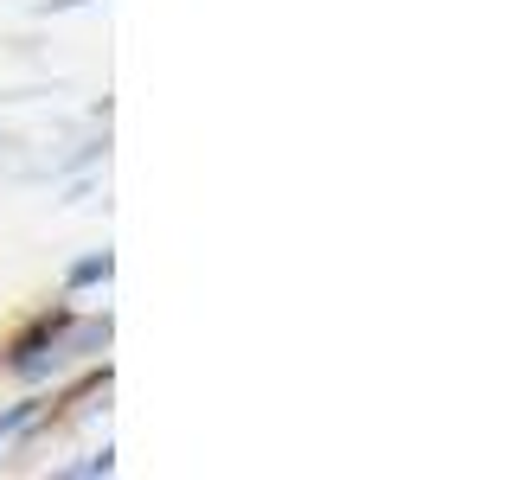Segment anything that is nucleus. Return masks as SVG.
<instances>
[{
	"mask_svg": "<svg viewBox=\"0 0 512 480\" xmlns=\"http://www.w3.org/2000/svg\"><path fill=\"white\" fill-rule=\"evenodd\" d=\"M109 269H116V256H109V250H90L84 263H71V276H64V295H84V288L109 282Z\"/></svg>",
	"mask_w": 512,
	"mask_h": 480,
	"instance_id": "1",
	"label": "nucleus"
},
{
	"mask_svg": "<svg viewBox=\"0 0 512 480\" xmlns=\"http://www.w3.org/2000/svg\"><path fill=\"white\" fill-rule=\"evenodd\" d=\"M39 410H45V397H26V404L0 410V442H7V436H20L26 423H39Z\"/></svg>",
	"mask_w": 512,
	"mask_h": 480,
	"instance_id": "2",
	"label": "nucleus"
},
{
	"mask_svg": "<svg viewBox=\"0 0 512 480\" xmlns=\"http://www.w3.org/2000/svg\"><path fill=\"white\" fill-rule=\"evenodd\" d=\"M58 474H116V448H103V455L77 461V468H58Z\"/></svg>",
	"mask_w": 512,
	"mask_h": 480,
	"instance_id": "3",
	"label": "nucleus"
},
{
	"mask_svg": "<svg viewBox=\"0 0 512 480\" xmlns=\"http://www.w3.org/2000/svg\"><path fill=\"white\" fill-rule=\"evenodd\" d=\"M71 7H90V0H39V13H71Z\"/></svg>",
	"mask_w": 512,
	"mask_h": 480,
	"instance_id": "4",
	"label": "nucleus"
}]
</instances>
